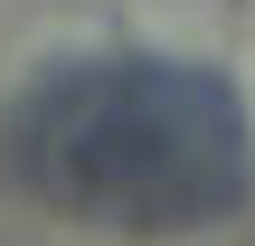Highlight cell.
<instances>
[{"instance_id": "obj_1", "label": "cell", "mask_w": 255, "mask_h": 246, "mask_svg": "<svg viewBox=\"0 0 255 246\" xmlns=\"http://www.w3.org/2000/svg\"><path fill=\"white\" fill-rule=\"evenodd\" d=\"M38 190L95 218H199L246 180V133L199 76H85L57 85L28 123Z\"/></svg>"}]
</instances>
